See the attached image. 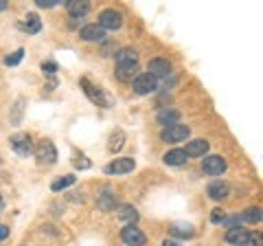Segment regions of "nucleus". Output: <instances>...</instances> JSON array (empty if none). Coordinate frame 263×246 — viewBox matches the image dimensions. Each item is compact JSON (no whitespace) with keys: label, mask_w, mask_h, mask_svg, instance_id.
Returning <instances> with one entry per match:
<instances>
[{"label":"nucleus","mask_w":263,"mask_h":246,"mask_svg":"<svg viewBox=\"0 0 263 246\" xmlns=\"http://www.w3.org/2000/svg\"><path fill=\"white\" fill-rule=\"evenodd\" d=\"M79 84H81V88H84V93H86L88 99L92 101V103H97L99 108H110V106H112V99H110L108 95H105V90H103V88H99V86H95V84H90L86 77L81 79Z\"/></svg>","instance_id":"1"},{"label":"nucleus","mask_w":263,"mask_h":246,"mask_svg":"<svg viewBox=\"0 0 263 246\" xmlns=\"http://www.w3.org/2000/svg\"><path fill=\"white\" fill-rule=\"evenodd\" d=\"M189 134H191V128L184 126V123H176V126L162 128L160 141H164V143H182L184 138H189Z\"/></svg>","instance_id":"2"},{"label":"nucleus","mask_w":263,"mask_h":246,"mask_svg":"<svg viewBox=\"0 0 263 246\" xmlns=\"http://www.w3.org/2000/svg\"><path fill=\"white\" fill-rule=\"evenodd\" d=\"M99 29L103 31H117L123 27V13L117 9H103L99 13V22H97Z\"/></svg>","instance_id":"3"},{"label":"nucleus","mask_w":263,"mask_h":246,"mask_svg":"<svg viewBox=\"0 0 263 246\" xmlns=\"http://www.w3.org/2000/svg\"><path fill=\"white\" fill-rule=\"evenodd\" d=\"M9 143H11V150L18 154V156H22V159H27V156H31V154L35 152V147H33V138H31V134H27V132L13 134Z\"/></svg>","instance_id":"4"},{"label":"nucleus","mask_w":263,"mask_h":246,"mask_svg":"<svg viewBox=\"0 0 263 246\" xmlns=\"http://www.w3.org/2000/svg\"><path fill=\"white\" fill-rule=\"evenodd\" d=\"M35 159L40 165H55L57 163V150L51 141H40L37 147H35Z\"/></svg>","instance_id":"5"},{"label":"nucleus","mask_w":263,"mask_h":246,"mask_svg":"<svg viewBox=\"0 0 263 246\" xmlns=\"http://www.w3.org/2000/svg\"><path fill=\"white\" fill-rule=\"evenodd\" d=\"M121 240H123V244H127V246H145L147 235L136 224H127L121 231Z\"/></svg>","instance_id":"6"},{"label":"nucleus","mask_w":263,"mask_h":246,"mask_svg":"<svg viewBox=\"0 0 263 246\" xmlns=\"http://www.w3.org/2000/svg\"><path fill=\"white\" fill-rule=\"evenodd\" d=\"M132 86H134V93H136V95H149V93H154V90L158 88V81H156V79L149 75V73H141V75L134 77Z\"/></svg>","instance_id":"7"},{"label":"nucleus","mask_w":263,"mask_h":246,"mask_svg":"<svg viewBox=\"0 0 263 246\" xmlns=\"http://www.w3.org/2000/svg\"><path fill=\"white\" fill-rule=\"evenodd\" d=\"M147 73L158 79V77H167L171 75V62L164 60V57H154V60H149V64H147Z\"/></svg>","instance_id":"8"},{"label":"nucleus","mask_w":263,"mask_h":246,"mask_svg":"<svg viewBox=\"0 0 263 246\" xmlns=\"http://www.w3.org/2000/svg\"><path fill=\"white\" fill-rule=\"evenodd\" d=\"M202 171L209 176H219L226 171V161L221 156H206L202 161Z\"/></svg>","instance_id":"9"},{"label":"nucleus","mask_w":263,"mask_h":246,"mask_svg":"<svg viewBox=\"0 0 263 246\" xmlns=\"http://www.w3.org/2000/svg\"><path fill=\"white\" fill-rule=\"evenodd\" d=\"M136 167L134 159H114L110 165H105V174H129L132 169Z\"/></svg>","instance_id":"10"},{"label":"nucleus","mask_w":263,"mask_h":246,"mask_svg":"<svg viewBox=\"0 0 263 246\" xmlns=\"http://www.w3.org/2000/svg\"><path fill=\"white\" fill-rule=\"evenodd\" d=\"M250 231H246L243 226H235V229H228L226 231V242L233 244V246H246L250 240Z\"/></svg>","instance_id":"11"},{"label":"nucleus","mask_w":263,"mask_h":246,"mask_svg":"<svg viewBox=\"0 0 263 246\" xmlns=\"http://www.w3.org/2000/svg\"><path fill=\"white\" fill-rule=\"evenodd\" d=\"M206 194L213 200H226L230 196V187H228V183H224V180H213V183L206 187Z\"/></svg>","instance_id":"12"},{"label":"nucleus","mask_w":263,"mask_h":246,"mask_svg":"<svg viewBox=\"0 0 263 246\" xmlns=\"http://www.w3.org/2000/svg\"><path fill=\"white\" fill-rule=\"evenodd\" d=\"M79 38L84 40V42H101V40L105 38V31L99 29L97 24H86V27H81Z\"/></svg>","instance_id":"13"},{"label":"nucleus","mask_w":263,"mask_h":246,"mask_svg":"<svg viewBox=\"0 0 263 246\" xmlns=\"http://www.w3.org/2000/svg\"><path fill=\"white\" fill-rule=\"evenodd\" d=\"M66 9H68L72 20H79L90 11V3H86V0H68V3H66Z\"/></svg>","instance_id":"14"},{"label":"nucleus","mask_w":263,"mask_h":246,"mask_svg":"<svg viewBox=\"0 0 263 246\" xmlns=\"http://www.w3.org/2000/svg\"><path fill=\"white\" fill-rule=\"evenodd\" d=\"M209 141H204V138H195V141H189L186 143V147H184V154H186V156H204V154H206L209 152Z\"/></svg>","instance_id":"15"},{"label":"nucleus","mask_w":263,"mask_h":246,"mask_svg":"<svg viewBox=\"0 0 263 246\" xmlns=\"http://www.w3.org/2000/svg\"><path fill=\"white\" fill-rule=\"evenodd\" d=\"M117 207H119V200H117V196H114L112 191H103L97 198V209L103 211V213H110V211H114Z\"/></svg>","instance_id":"16"},{"label":"nucleus","mask_w":263,"mask_h":246,"mask_svg":"<svg viewBox=\"0 0 263 246\" xmlns=\"http://www.w3.org/2000/svg\"><path fill=\"white\" fill-rule=\"evenodd\" d=\"M114 62H117V66H134V64H138V53L134 48H121L114 55Z\"/></svg>","instance_id":"17"},{"label":"nucleus","mask_w":263,"mask_h":246,"mask_svg":"<svg viewBox=\"0 0 263 246\" xmlns=\"http://www.w3.org/2000/svg\"><path fill=\"white\" fill-rule=\"evenodd\" d=\"M162 161L167 163V165H171V167H180V165H184V163L189 161V156H186L182 150H169L162 156Z\"/></svg>","instance_id":"18"},{"label":"nucleus","mask_w":263,"mask_h":246,"mask_svg":"<svg viewBox=\"0 0 263 246\" xmlns=\"http://www.w3.org/2000/svg\"><path fill=\"white\" fill-rule=\"evenodd\" d=\"M158 123L160 126H176V123H180V112L178 110H171V108H164L158 112Z\"/></svg>","instance_id":"19"},{"label":"nucleus","mask_w":263,"mask_h":246,"mask_svg":"<svg viewBox=\"0 0 263 246\" xmlns=\"http://www.w3.org/2000/svg\"><path fill=\"white\" fill-rule=\"evenodd\" d=\"M138 73V64H134V66H117V79L123 81V84H132Z\"/></svg>","instance_id":"20"},{"label":"nucleus","mask_w":263,"mask_h":246,"mask_svg":"<svg viewBox=\"0 0 263 246\" xmlns=\"http://www.w3.org/2000/svg\"><path fill=\"white\" fill-rule=\"evenodd\" d=\"M20 27L27 31V33H40V29H42V22H40V18L35 13H27V18H24V22L20 24Z\"/></svg>","instance_id":"21"},{"label":"nucleus","mask_w":263,"mask_h":246,"mask_svg":"<svg viewBox=\"0 0 263 246\" xmlns=\"http://www.w3.org/2000/svg\"><path fill=\"white\" fill-rule=\"evenodd\" d=\"M171 233L178 235V237H184V240H191V237L195 235V229H193L191 224L178 222V224H171Z\"/></svg>","instance_id":"22"},{"label":"nucleus","mask_w":263,"mask_h":246,"mask_svg":"<svg viewBox=\"0 0 263 246\" xmlns=\"http://www.w3.org/2000/svg\"><path fill=\"white\" fill-rule=\"evenodd\" d=\"M119 218L125 220V222H129V224H136L138 211L134 207H129V204H123V207H119Z\"/></svg>","instance_id":"23"},{"label":"nucleus","mask_w":263,"mask_h":246,"mask_svg":"<svg viewBox=\"0 0 263 246\" xmlns=\"http://www.w3.org/2000/svg\"><path fill=\"white\" fill-rule=\"evenodd\" d=\"M241 220L243 222H250V224H259L261 222V209L259 207H250L241 213Z\"/></svg>","instance_id":"24"},{"label":"nucleus","mask_w":263,"mask_h":246,"mask_svg":"<svg viewBox=\"0 0 263 246\" xmlns=\"http://www.w3.org/2000/svg\"><path fill=\"white\" fill-rule=\"evenodd\" d=\"M125 145V134H123V130H117L112 136H110V145H108V150L110 152H119L121 147Z\"/></svg>","instance_id":"25"},{"label":"nucleus","mask_w":263,"mask_h":246,"mask_svg":"<svg viewBox=\"0 0 263 246\" xmlns=\"http://www.w3.org/2000/svg\"><path fill=\"white\" fill-rule=\"evenodd\" d=\"M72 183H75V176H72V174L62 176L60 180H55V183L51 185V189H53V191H62V189H66V187H70Z\"/></svg>","instance_id":"26"},{"label":"nucleus","mask_w":263,"mask_h":246,"mask_svg":"<svg viewBox=\"0 0 263 246\" xmlns=\"http://www.w3.org/2000/svg\"><path fill=\"white\" fill-rule=\"evenodd\" d=\"M24 57V48H18L15 53H11L9 57H5V66H18Z\"/></svg>","instance_id":"27"},{"label":"nucleus","mask_w":263,"mask_h":246,"mask_svg":"<svg viewBox=\"0 0 263 246\" xmlns=\"http://www.w3.org/2000/svg\"><path fill=\"white\" fill-rule=\"evenodd\" d=\"M226 216H224V209H215L213 211V216H211V222L213 224H219V222H224Z\"/></svg>","instance_id":"28"},{"label":"nucleus","mask_w":263,"mask_h":246,"mask_svg":"<svg viewBox=\"0 0 263 246\" xmlns=\"http://www.w3.org/2000/svg\"><path fill=\"white\" fill-rule=\"evenodd\" d=\"M75 167H77V169H88V167H90V161L84 156V154H79V156L75 159Z\"/></svg>","instance_id":"29"},{"label":"nucleus","mask_w":263,"mask_h":246,"mask_svg":"<svg viewBox=\"0 0 263 246\" xmlns=\"http://www.w3.org/2000/svg\"><path fill=\"white\" fill-rule=\"evenodd\" d=\"M57 3H62V0H35V5L40 9H51V7H55Z\"/></svg>","instance_id":"30"},{"label":"nucleus","mask_w":263,"mask_h":246,"mask_svg":"<svg viewBox=\"0 0 263 246\" xmlns=\"http://www.w3.org/2000/svg\"><path fill=\"white\" fill-rule=\"evenodd\" d=\"M42 71L46 73V75H55V73H57V64L55 62H42Z\"/></svg>","instance_id":"31"},{"label":"nucleus","mask_w":263,"mask_h":246,"mask_svg":"<svg viewBox=\"0 0 263 246\" xmlns=\"http://www.w3.org/2000/svg\"><path fill=\"white\" fill-rule=\"evenodd\" d=\"M224 222H226V226H228V229H235V226H239V224L243 222V220H241V216H235V218L224 220Z\"/></svg>","instance_id":"32"},{"label":"nucleus","mask_w":263,"mask_h":246,"mask_svg":"<svg viewBox=\"0 0 263 246\" xmlns=\"http://www.w3.org/2000/svg\"><path fill=\"white\" fill-rule=\"evenodd\" d=\"M248 246H263V242H261V235H259V233H257V235H250Z\"/></svg>","instance_id":"33"},{"label":"nucleus","mask_w":263,"mask_h":246,"mask_svg":"<svg viewBox=\"0 0 263 246\" xmlns=\"http://www.w3.org/2000/svg\"><path fill=\"white\" fill-rule=\"evenodd\" d=\"M7 237H9V226H3V224H0V242L7 240Z\"/></svg>","instance_id":"34"},{"label":"nucleus","mask_w":263,"mask_h":246,"mask_svg":"<svg viewBox=\"0 0 263 246\" xmlns=\"http://www.w3.org/2000/svg\"><path fill=\"white\" fill-rule=\"evenodd\" d=\"M162 246H180V244H178V242H174V240H164V242H162Z\"/></svg>","instance_id":"35"},{"label":"nucleus","mask_w":263,"mask_h":246,"mask_svg":"<svg viewBox=\"0 0 263 246\" xmlns=\"http://www.w3.org/2000/svg\"><path fill=\"white\" fill-rule=\"evenodd\" d=\"M7 7H9V5H7V3H5V0H0V11H5V9H7Z\"/></svg>","instance_id":"36"},{"label":"nucleus","mask_w":263,"mask_h":246,"mask_svg":"<svg viewBox=\"0 0 263 246\" xmlns=\"http://www.w3.org/2000/svg\"><path fill=\"white\" fill-rule=\"evenodd\" d=\"M0 202H3V196H0Z\"/></svg>","instance_id":"37"}]
</instances>
